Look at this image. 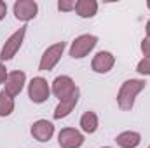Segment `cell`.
I'll return each instance as SVG.
<instances>
[{
    "instance_id": "1",
    "label": "cell",
    "mask_w": 150,
    "mask_h": 148,
    "mask_svg": "<svg viewBox=\"0 0 150 148\" xmlns=\"http://www.w3.org/2000/svg\"><path fill=\"white\" fill-rule=\"evenodd\" d=\"M147 82L143 78H129L122 82L119 92H117V106L122 111H131L134 106V101L142 91H145Z\"/></svg>"
},
{
    "instance_id": "2",
    "label": "cell",
    "mask_w": 150,
    "mask_h": 148,
    "mask_svg": "<svg viewBox=\"0 0 150 148\" xmlns=\"http://www.w3.org/2000/svg\"><path fill=\"white\" fill-rule=\"evenodd\" d=\"M65 47L67 44L65 42H56L52 45H49L44 54L40 56V61H38V70L40 72H51L54 70V66L61 61V56L65 52Z\"/></svg>"
},
{
    "instance_id": "3",
    "label": "cell",
    "mask_w": 150,
    "mask_h": 148,
    "mask_svg": "<svg viewBox=\"0 0 150 148\" xmlns=\"http://www.w3.org/2000/svg\"><path fill=\"white\" fill-rule=\"evenodd\" d=\"M26 28H28V26H21L19 30H16L11 37L5 40V44H4V47H2V51H0V63L11 61V59L18 54V51L21 49V45H23V42H25Z\"/></svg>"
},
{
    "instance_id": "4",
    "label": "cell",
    "mask_w": 150,
    "mask_h": 148,
    "mask_svg": "<svg viewBox=\"0 0 150 148\" xmlns=\"http://www.w3.org/2000/svg\"><path fill=\"white\" fill-rule=\"evenodd\" d=\"M98 44V37L93 33H82L70 44V56L74 59H82L86 58Z\"/></svg>"
},
{
    "instance_id": "5",
    "label": "cell",
    "mask_w": 150,
    "mask_h": 148,
    "mask_svg": "<svg viewBox=\"0 0 150 148\" xmlns=\"http://www.w3.org/2000/svg\"><path fill=\"white\" fill-rule=\"evenodd\" d=\"M51 96V85L44 77H33L28 82V98L32 103L42 105L49 99Z\"/></svg>"
},
{
    "instance_id": "6",
    "label": "cell",
    "mask_w": 150,
    "mask_h": 148,
    "mask_svg": "<svg viewBox=\"0 0 150 148\" xmlns=\"http://www.w3.org/2000/svg\"><path fill=\"white\" fill-rule=\"evenodd\" d=\"M12 12L18 21L28 23L35 19V16L38 14V4L35 0H16L12 5Z\"/></svg>"
},
{
    "instance_id": "7",
    "label": "cell",
    "mask_w": 150,
    "mask_h": 148,
    "mask_svg": "<svg viewBox=\"0 0 150 148\" xmlns=\"http://www.w3.org/2000/svg\"><path fill=\"white\" fill-rule=\"evenodd\" d=\"M77 89H79V87L75 85L74 78L68 77V75H59V77H56V78L52 80V84H51V94H54L59 101L65 99V98H68V96H72Z\"/></svg>"
},
{
    "instance_id": "8",
    "label": "cell",
    "mask_w": 150,
    "mask_h": 148,
    "mask_svg": "<svg viewBox=\"0 0 150 148\" xmlns=\"http://www.w3.org/2000/svg\"><path fill=\"white\" fill-rule=\"evenodd\" d=\"M84 134L75 127H63L58 132V145L59 148H80L84 145Z\"/></svg>"
},
{
    "instance_id": "9",
    "label": "cell",
    "mask_w": 150,
    "mask_h": 148,
    "mask_svg": "<svg viewBox=\"0 0 150 148\" xmlns=\"http://www.w3.org/2000/svg\"><path fill=\"white\" fill-rule=\"evenodd\" d=\"M25 84H26V73L23 70H14V72H9V75H7V80L4 84V91L9 96L16 98L21 94Z\"/></svg>"
},
{
    "instance_id": "10",
    "label": "cell",
    "mask_w": 150,
    "mask_h": 148,
    "mask_svg": "<svg viewBox=\"0 0 150 148\" xmlns=\"http://www.w3.org/2000/svg\"><path fill=\"white\" fill-rule=\"evenodd\" d=\"M115 65V56H113L110 51H100L93 56V61H91V70L94 73H108Z\"/></svg>"
},
{
    "instance_id": "11",
    "label": "cell",
    "mask_w": 150,
    "mask_h": 148,
    "mask_svg": "<svg viewBox=\"0 0 150 148\" xmlns=\"http://www.w3.org/2000/svg\"><path fill=\"white\" fill-rule=\"evenodd\" d=\"M33 140H37L40 143H47L52 136H54V124L51 120H45V118H38L32 124V129H30Z\"/></svg>"
},
{
    "instance_id": "12",
    "label": "cell",
    "mask_w": 150,
    "mask_h": 148,
    "mask_svg": "<svg viewBox=\"0 0 150 148\" xmlns=\"http://www.w3.org/2000/svg\"><path fill=\"white\" fill-rule=\"evenodd\" d=\"M79 98H80V91L77 89L72 96H68V98H65V99H61L58 105H56V108H54V113H52V117H54V120H61V118H67L72 111L75 110V106H77V103H79Z\"/></svg>"
},
{
    "instance_id": "13",
    "label": "cell",
    "mask_w": 150,
    "mask_h": 148,
    "mask_svg": "<svg viewBox=\"0 0 150 148\" xmlns=\"http://www.w3.org/2000/svg\"><path fill=\"white\" fill-rule=\"evenodd\" d=\"M115 143L120 148H136L142 143V134L138 131H122L115 136Z\"/></svg>"
},
{
    "instance_id": "14",
    "label": "cell",
    "mask_w": 150,
    "mask_h": 148,
    "mask_svg": "<svg viewBox=\"0 0 150 148\" xmlns=\"http://www.w3.org/2000/svg\"><path fill=\"white\" fill-rule=\"evenodd\" d=\"M98 12V2L96 0H77L75 4V14L82 19L94 18Z\"/></svg>"
},
{
    "instance_id": "15",
    "label": "cell",
    "mask_w": 150,
    "mask_h": 148,
    "mask_svg": "<svg viewBox=\"0 0 150 148\" xmlns=\"http://www.w3.org/2000/svg\"><path fill=\"white\" fill-rule=\"evenodd\" d=\"M79 125H80L82 132H86V134H94V132L98 131V127H100V118H98V115H96L94 111H91V110L84 111L82 117H80Z\"/></svg>"
},
{
    "instance_id": "16",
    "label": "cell",
    "mask_w": 150,
    "mask_h": 148,
    "mask_svg": "<svg viewBox=\"0 0 150 148\" xmlns=\"http://www.w3.org/2000/svg\"><path fill=\"white\" fill-rule=\"evenodd\" d=\"M16 108L14 98L9 96L5 91H0V117H9Z\"/></svg>"
},
{
    "instance_id": "17",
    "label": "cell",
    "mask_w": 150,
    "mask_h": 148,
    "mask_svg": "<svg viewBox=\"0 0 150 148\" xmlns=\"http://www.w3.org/2000/svg\"><path fill=\"white\" fill-rule=\"evenodd\" d=\"M136 72H138L140 75H143V77L150 75V58H142V59L138 61Z\"/></svg>"
},
{
    "instance_id": "18",
    "label": "cell",
    "mask_w": 150,
    "mask_h": 148,
    "mask_svg": "<svg viewBox=\"0 0 150 148\" xmlns=\"http://www.w3.org/2000/svg\"><path fill=\"white\" fill-rule=\"evenodd\" d=\"M75 4H77V0H59L58 2V11L72 12V11H75Z\"/></svg>"
},
{
    "instance_id": "19",
    "label": "cell",
    "mask_w": 150,
    "mask_h": 148,
    "mask_svg": "<svg viewBox=\"0 0 150 148\" xmlns=\"http://www.w3.org/2000/svg\"><path fill=\"white\" fill-rule=\"evenodd\" d=\"M140 49L143 52V58H150V38H143L142 44H140Z\"/></svg>"
},
{
    "instance_id": "20",
    "label": "cell",
    "mask_w": 150,
    "mask_h": 148,
    "mask_svg": "<svg viewBox=\"0 0 150 148\" xmlns=\"http://www.w3.org/2000/svg\"><path fill=\"white\" fill-rule=\"evenodd\" d=\"M7 75H9V72H7L5 65H4V63H0V84H5V80H7Z\"/></svg>"
},
{
    "instance_id": "21",
    "label": "cell",
    "mask_w": 150,
    "mask_h": 148,
    "mask_svg": "<svg viewBox=\"0 0 150 148\" xmlns=\"http://www.w3.org/2000/svg\"><path fill=\"white\" fill-rule=\"evenodd\" d=\"M5 14H7V4L4 0H0V21L5 18Z\"/></svg>"
},
{
    "instance_id": "22",
    "label": "cell",
    "mask_w": 150,
    "mask_h": 148,
    "mask_svg": "<svg viewBox=\"0 0 150 148\" xmlns=\"http://www.w3.org/2000/svg\"><path fill=\"white\" fill-rule=\"evenodd\" d=\"M145 33H147V38H150V19L147 21V25H145Z\"/></svg>"
},
{
    "instance_id": "23",
    "label": "cell",
    "mask_w": 150,
    "mask_h": 148,
    "mask_svg": "<svg viewBox=\"0 0 150 148\" xmlns=\"http://www.w3.org/2000/svg\"><path fill=\"white\" fill-rule=\"evenodd\" d=\"M147 7H149V11H150V0H147Z\"/></svg>"
},
{
    "instance_id": "24",
    "label": "cell",
    "mask_w": 150,
    "mask_h": 148,
    "mask_svg": "<svg viewBox=\"0 0 150 148\" xmlns=\"http://www.w3.org/2000/svg\"><path fill=\"white\" fill-rule=\"evenodd\" d=\"M101 148H110V147H101Z\"/></svg>"
},
{
    "instance_id": "25",
    "label": "cell",
    "mask_w": 150,
    "mask_h": 148,
    "mask_svg": "<svg viewBox=\"0 0 150 148\" xmlns=\"http://www.w3.org/2000/svg\"><path fill=\"white\" fill-rule=\"evenodd\" d=\"M149 148H150V145H149Z\"/></svg>"
}]
</instances>
